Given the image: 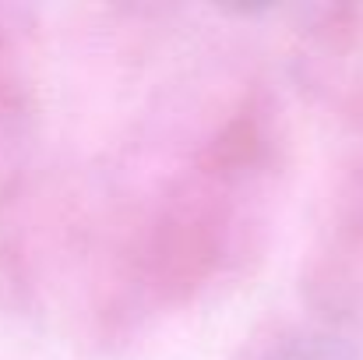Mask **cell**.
I'll use <instances>...</instances> for the list:
<instances>
[{"instance_id": "obj_1", "label": "cell", "mask_w": 363, "mask_h": 360, "mask_svg": "<svg viewBox=\"0 0 363 360\" xmlns=\"http://www.w3.org/2000/svg\"><path fill=\"white\" fill-rule=\"evenodd\" d=\"M268 360H353V357H350V350L339 339L311 336V339H293L289 347H282L279 354H272Z\"/></svg>"}]
</instances>
